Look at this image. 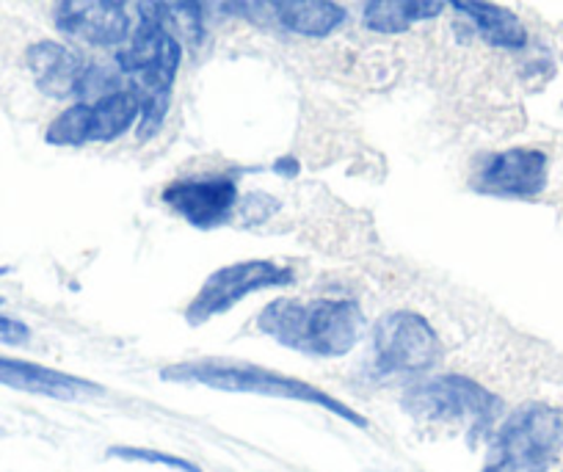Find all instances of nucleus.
<instances>
[{"label": "nucleus", "instance_id": "1", "mask_svg": "<svg viewBox=\"0 0 563 472\" xmlns=\"http://www.w3.org/2000/svg\"><path fill=\"white\" fill-rule=\"evenodd\" d=\"M365 312L351 298H290L265 304L257 329L296 354L312 360H340L351 354L365 334Z\"/></svg>", "mask_w": 563, "mask_h": 472}, {"label": "nucleus", "instance_id": "2", "mask_svg": "<svg viewBox=\"0 0 563 472\" xmlns=\"http://www.w3.org/2000/svg\"><path fill=\"white\" fill-rule=\"evenodd\" d=\"M183 64V45L158 9L144 0L139 7V25L130 34L128 47L117 53V67L130 89L141 100V117L135 133L150 141L166 122L172 106V86Z\"/></svg>", "mask_w": 563, "mask_h": 472}, {"label": "nucleus", "instance_id": "3", "mask_svg": "<svg viewBox=\"0 0 563 472\" xmlns=\"http://www.w3.org/2000/svg\"><path fill=\"white\" fill-rule=\"evenodd\" d=\"M161 378L172 384H197V387L221 389V393H246V395H263V398H282L296 400V404H310L318 409L332 411L340 420L351 422L356 428H367L365 415L354 409V406L343 404L340 398L329 395L327 389L307 384L296 376H285V373L268 371V367L252 365V362L241 360H188L177 362L161 371Z\"/></svg>", "mask_w": 563, "mask_h": 472}, {"label": "nucleus", "instance_id": "4", "mask_svg": "<svg viewBox=\"0 0 563 472\" xmlns=\"http://www.w3.org/2000/svg\"><path fill=\"white\" fill-rule=\"evenodd\" d=\"M404 409L415 420L462 428L470 442H475L495 428L503 400L475 378L442 373L409 384L404 393Z\"/></svg>", "mask_w": 563, "mask_h": 472}, {"label": "nucleus", "instance_id": "5", "mask_svg": "<svg viewBox=\"0 0 563 472\" xmlns=\"http://www.w3.org/2000/svg\"><path fill=\"white\" fill-rule=\"evenodd\" d=\"M561 450L563 409L530 400L497 426L481 472H547Z\"/></svg>", "mask_w": 563, "mask_h": 472}, {"label": "nucleus", "instance_id": "6", "mask_svg": "<svg viewBox=\"0 0 563 472\" xmlns=\"http://www.w3.org/2000/svg\"><path fill=\"white\" fill-rule=\"evenodd\" d=\"M373 371L378 376H420L442 360V343L429 318L411 309L382 315L371 329Z\"/></svg>", "mask_w": 563, "mask_h": 472}, {"label": "nucleus", "instance_id": "7", "mask_svg": "<svg viewBox=\"0 0 563 472\" xmlns=\"http://www.w3.org/2000/svg\"><path fill=\"white\" fill-rule=\"evenodd\" d=\"M141 100L130 86L97 97L80 100L58 113L47 128L45 141L53 146H84L91 141H117L139 124Z\"/></svg>", "mask_w": 563, "mask_h": 472}, {"label": "nucleus", "instance_id": "8", "mask_svg": "<svg viewBox=\"0 0 563 472\" xmlns=\"http://www.w3.org/2000/svg\"><path fill=\"white\" fill-rule=\"evenodd\" d=\"M294 279V271L276 265L274 260H241V263L224 265V268L213 271L202 282L197 296L191 298V304L186 307V323L188 327H202L219 315L230 312L235 304H241L252 293L290 287Z\"/></svg>", "mask_w": 563, "mask_h": 472}, {"label": "nucleus", "instance_id": "9", "mask_svg": "<svg viewBox=\"0 0 563 472\" xmlns=\"http://www.w3.org/2000/svg\"><path fill=\"white\" fill-rule=\"evenodd\" d=\"M550 180V161L541 150L514 146V150L489 155L475 175L481 194L503 199H533Z\"/></svg>", "mask_w": 563, "mask_h": 472}, {"label": "nucleus", "instance_id": "10", "mask_svg": "<svg viewBox=\"0 0 563 472\" xmlns=\"http://www.w3.org/2000/svg\"><path fill=\"white\" fill-rule=\"evenodd\" d=\"M166 208L175 210L180 219L197 230H216L224 227L238 210V183L232 177H191V180H175L161 194Z\"/></svg>", "mask_w": 563, "mask_h": 472}, {"label": "nucleus", "instance_id": "11", "mask_svg": "<svg viewBox=\"0 0 563 472\" xmlns=\"http://www.w3.org/2000/svg\"><path fill=\"white\" fill-rule=\"evenodd\" d=\"M128 7L130 0H58L56 25L86 45L117 47L133 34Z\"/></svg>", "mask_w": 563, "mask_h": 472}, {"label": "nucleus", "instance_id": "12", "mask_svg": "<svg viewBox=\"0 0 563 472\" xmlns=\"http://www.w3.org/2000/svg\"><path fill=\"white\" fill-rule=\"evenodd\" d=\"M0 384L53 400H84L91 395H102L100 384L29 360H12V356H0Z\"/></svg>", "mask_w": 563, "mask_h": 472}, {"label": "nucleus", "instance_id": "13", "mask_svg": "<svg viewBox=\"0 0 563 472\" xmlns=\"http://www.w3.org/2000/svg\"><path fill=\"white\" fill-rule=\"evenodd\" d=\"M31 75H34L36 86L42 95L53 97V100H69V97H80V86H84V75L89 69V62L69 51L62 42H36L25 53Z\"/></svg>", "mask_w": 563, "mask_h": 472}, {"label": "nucleus", "instance_id": "14", "mask_svg": "<svg viewBox=\"0 0 563 472\" xmlns=\"http://www.w3.org/2000/svg\"><path fill=\"white\" fill-rule=\"evenodd\" d=\"M254 9L268 14L288 34L307 40H327L349 20L338 0H254Z\"/></svg>", "mask_w": 563, "mask_h": 472}, {"label": "nucleus", "instance_id": "15", "mask_svg": "<svg viewBox=\"0 0 563 472\" xmlns=\"http://www.w3.org/2000/svg\"><path fill=\"white\" fill-rule=\"evenodd\" d=\"M456 12H462L481 40L500 51H525L528 47V29L511 9L500 7L495 0H448Z\"/></svg>", "mask_w": 563, "mask_h": 472}, {"label": "nucleus", "instance_id": "16", "mask_svg": "<svg viewBox=\"0 0 563 472\" xmlns=\"http://www.w3.org/2000/svg\"><path fill=\"white\" fill-rule=\"evenodd\" d=\"M448 0H365L362 23L373 34H406L417 23L440 18Z\"/></svg>", "mask_w": 563, "mask_h": 472}, {"label": "nucleus", "instance_id": "17", "mask_svg": "<svg viewBox=\"0 0 563 472\" xmlns=\"http://www.w3.org/2000/svg\"><path fill=\"white\" fill-rule=\"evenodd\" d=\"M166 25L186 31L191 40H202V20H205V0H150Z\"/></svg>", "mask_w": 563, "mask_h": 472}, {"label": "nucleus", "instance_id": "18", "mask_svg": "<svg viewBox=\"0 0 563 472\" xmlns=\"http://www.w3.org/2000/svg\"><path fill=\"white\" fill-rule=\"evenodd\" d=\"M108 459L130 461V464H155V466H166V470H177V472H205L202 466L194 464V461H188V459H183V455L164 453V450H155V448H130V444H113V448H108Z\"/></svg>", "mask_w": 563, "mask_h": 472}, {"label": "nucleus", "instance_id": "19", "mask_svg": "<svg viewBox=\"0 0 563 472\" xmlns=\"http://www.w3.org/2000/svg\"><path fill=\"white\" fill-rule=\"evenodd\" d=\"M31 340L29 323L18 321V318H9V315H0V343L3 345H25Z\"/></svg>", "mask_w": 563, "mask_h": 472}, {"label": "nucleus", "instance_id": "20", "mask_svg": "<svg viewBox=\"0 0 563 472\" xmlns=\"http://www.w3.org/2000/svg\"><path fill=\"white\" fill-rule=\"evenodd\" d=\"M274 172L282 177H296L299 175V161L296 157H279L274 164Z\"/></svg>", "mask_w": 563, "mask_h": 472}, {"label": "nucleus", "instance_id": "21", "mask_svg": "<svg viewBox=\"0 0 563 472\" xmlns=\"http://www.w3.org/2000/svg\"><path fill=\"white\" fill-rule=\"evenodd\" d=\"M210 0H205V7H208ZM216 3H221V7H232V3H241V0H216Z\"/></svg>", "mask_w": 563, "mask_h": 472}, {"label": "nucleus", "instance_id": "22", "mask_svg": "<svg viewBox=\"0 0 563 472\" xmlns=\"http://www.w3.org/2000/svg\"><path fill=\"white\" fill-rule=\"evenodd\" d=\"M3 274H9V268H3V265H0V276H3Z\"/></svg>", "mask_w": 563, "mask_h": 472}, {"label": "nucleus", "instance_id": "23", "mask_svg": "<svg viewBox=\"0 0 563 472\" xmlns=\"http://www.w3.org/2000/svg\"><path fill=\"white\" fill-rule=\"evenodd\" d=\"M0 304H3V298H0Z\"/></svg>", "mask_w": 563, "mask_h": 472}]
</instances>
